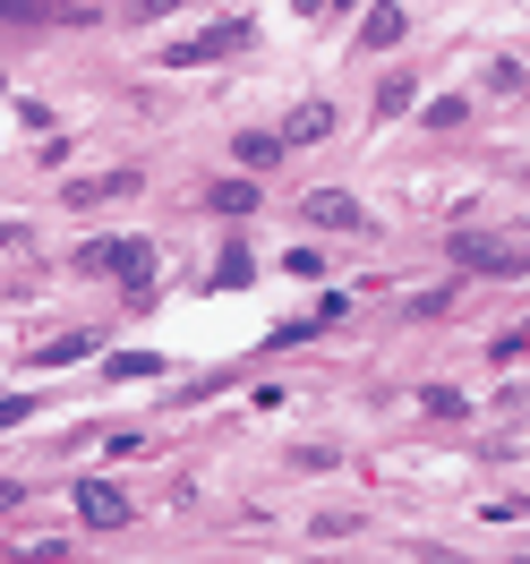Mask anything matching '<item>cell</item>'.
<instances>
[{
    "label": "cell",
    "mask_w": 530,
    "mask_h": 564,
    "mask_svg": "<svg viewBox=\"0 0 530 564\" xmlns=\"http://www.w3.org/2000/svg\"><path fill=\"white\" fill-rule=\"evenodd\" d=\"M77 265H86V274H111L129 300L154 291V248L145 240H95V248H77Z\"/></svg>",
    "instance_id": "obj_1"
},
{
    "label": "cell",
    "mask_w": 530,
    "mask_h": 564,
    "mask_svg": "<svg viewBox=\"0 0 530 564\" xmlns=\"http://www.w3.org/2000/svg\"><path fill=\"white\" fill-rule=\"evenodd\" d=\"M18 564H61V547H26V556H18Z\"/></svg>",
    "instance_id": "obj_13"
},
{
    "label": "cell",
    "mask_w": 530,
    "mask_h": 564,
    "mask_svg": "<svg viewBox=\"0 0 530 564\" xmlns=\"http://www.w3.org/2000/svg\"><path fill=\"white\" fill-rule=\"evenodd\" d=\"M26 420V393H0V427H18Z\"/></svg>",
    "instance_id": "obj_11"
},
{
    "label": "cell",
    "mask_w": 530,
    "mask_h": 564,
    "mask_svg": "<svg viewBox=\"0 0 530 564\" xmlns=\"http://www.w3.org/2000/svg\"><path fill=\"white\" fill-rule=\"evenodd\" d=\"M309 223H325V231H351V223H359V206L343 197V188H317V197H309Z\"/></svg>",
    "instance_id": "obj_6"
},
{
    "label": "cell",
    "mask_w": 530,
    "mask_h": 564,
    "mask_svg": "<svg viewBox=\"0 0 530 564\" xmlns=\"http://www.w3.org/2000/svg\"><path fill=\"white\" fill-rule=\"evenodd\" d=\"M274 154H283V138H240V163H248V172H266Z\"/></svg>",
    "instance_id": "obj_8"
},
{
    "label": "cell",
    "mask_w": 530,
    "mask_h": 564,
    "mask_svg": "<svg viewBox=\"0 0 530 564\" xmlns=\"http://www.w3.org/2000/svg\"><path fill=\"white\" fill-rule=\"evenodd\" d=\"M454 257L470 265V274H522L530 265L522 248H496V240H454Z\"/></svg>",
    "instance_id": "obj_4"
},
{
    "label": "cell",
    "mask_w": 530,
    "mask_h": 564,
    "mask_svg": "<svg viewBox=\"0 0 530 564\" xmlns=\"http://www.w3.org/2000/svg\"><path fill=\"white\" fill-rule=\"evenodd\" d=\"M104 197H138V172H111V180H69V206H104Z\"/></svg>",
    "instance_id": "obj_5"
},
{
    "label": "cell",
    "mask_w": 530,
    "mask_h": 564,
    "mask_svg": "<svg viewBox=\"0 0 530 564\" xmlns=\"http://www.w3.org/2000/svg\"><path fill=\"white\" fill-rule=\"evenodd\" d=\"M248 43V18H223V26H206L197 43H172V61H223V52H240Z\"/></svg>",
    "instance_id": "obj_3"
},
{
    "label": "cell",
    "mask_w": 530,
    "mask_h": 564,
    "mask_svg": "<svg viewBox=\"0 0 530 564\" xmlns=\"http://www.w3.org/2000/svg\"><path fill=\"white\" fill-rule=\"evenodd\" d=\"M18 505H26V488H18V479H0V513H18Z\"/></svg>",
    "instance_id": "obj_12"
},
{
    "label": "cell",
    "mask_w": 530,
    "mask_h": 564,
    "mask_svg": "<svg viewBox=\"0 0 530 564\" xmlns=\"http://www.w3.org/2000/svg\"><path fill=\"white\" fill-rule=\"evenodd\" d=\"M325 129H334V120H325V111H291V129H283V138L300 145V138H325Z\"/></svg>",
    "instance_id": "obj_10"
},
{
    "label": "cell",
    "mask_w": 530,
    "mask_h": 564,
    "mask_svg": "<svg viewBox=\"0 0 530 564\" xmlns=\"http://www.w3.org/2000/svg\"><path fill=\"white\" fill-rule=\"evenodd\" d=\"M86 343H95V334H52V343H43L35 359H52V368H61V359H77V351H86Z\"/></svg>",
    "instance_id": "obj_9"
},
{
    "label": "cell",
    "mask_w": 530,
    "mask_h": 564,
    "mask_svg": "<svg viewBox=\"0 0 530 564\" xmlns=\"http://www.w3.org/2000/svg\"><path fill=\"white\" fill-rule=\"evenodd\" d=\"M77 522H95V530H120V522H129V496L111 488V479H86V488H77Z\"/></svg>",
    "instance_id": "obj_2"
},
{
    "label": "cell",
    "mask_w": 530,
    "mask_h": 564,
    "mask_svg": "<svg viewBox=\"0 0 530 564\" xmlns=\"http://www.w3.org/2000/svg\"><path fill=\"white\" fill-rule=\"evenodd\" d=\"M257 206V188H248V180H223V188H214V214H248Z\"/></svg>",
    "instance_id": "obj_7"
}]
</instances>
